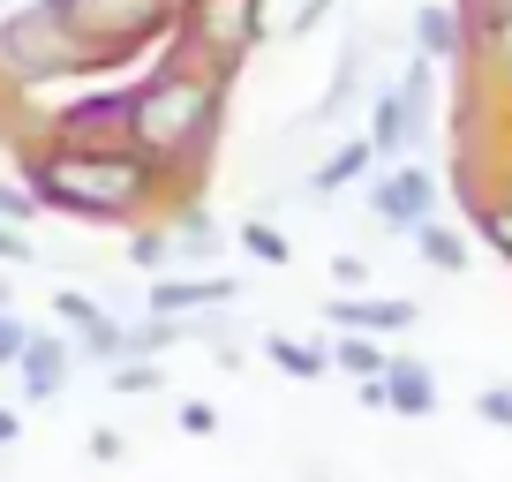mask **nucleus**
<instances>
[{
  "label": "nucleus",
  "instance_id": "nucleus-22",
  "mask_svg": "<svg viewBox=\"0 0 512 482\" xmlns=\"http://www.w3.org/2000/svg\"><path fill=\"white\" fill-rule=\"evenodd\" d=\"M23 347H31V332H23L16 317H0V370H8V362H23Z\"/></svg>",
  "mask_w": 512,
  "mask_h": 482
},
{
  "label": "nucleus",
  "instance_id": "nucleus-13",
  "mask_svg": "<svg viewBox=\"0 0 512 482\" xmlns=\"http://www.w3.org/2000/svg\"><path fill=\"white\" fill-rule=\"evenodd\" d=\"M128 113H136V91H128V98H98V106H76V113H61V129L76 136V144H91V136H113V129H128Z\"/></svg>",
  "mask_w": 512,
  "mask_h": 482
},
{
  "label": "nucleus",
  "instance_id": "nucleus-19",
  "mask_svg": "<svg viewBox=\"0 0 512 482\" xmlns=\"http://www.w3.org/2000/svg\"><path fill=\"white\" fill-rule=\"evenodd\" d=\"M241 241H249V257H256V264H294V241L279 234L272 219H249V226H241Z\"/></svg>",
  "mask_w": 512,
  "mask_h": 482
},
{
  "label": "nucleus",
  "instance_id": "nucleus-20",
  "mask_svg": "<svg viewBox=\"0 0 512 482\" xmlns=\"http://www.w3.org/2000/svg\"><path fill=\"white\" fill-rule=\"evenodd\" d=\"M482 241H497V257L512 264V204H497V211H482Z\"/></svg>",
  "mask_w": 512,
  "mask_h": 482
},
{
  "label": "nucleus",
  "instance_id": "nucleus-25",
  "mask_svg": "<svg viewBox=\"0 0 512 482\" xmlns=\"http://www.w3.org/2000/svg\"><path fill=\"white\" fill-rule=\"evenodd\" d=\"M332 8H339V0H302V16H294V23H287V31H294V38H302V31H317V23H324V16H332Z\"/></svg>",
  "mask_w": 512,
  "mask_h": 482
},
{
  "label": "nucleus",
  "instance_id": "nucleus-29",
  "mask_svg": "<svg viewBox=\"0 0 512 482\" xmlns=\"http://www.w3.org/2000/svg\"><path fill=\"white\" fill-rule=\"evenodd\" d=\"M332 279L339 287H362V257H332Z\"/></svg>",
  "mask_w": 512,
  "mask_h": 482
},
{
  "label": "nucleus",
  "instance_id": "nucleus-16",
  "mask_svg": "<svg viewBox=\"0 0 512 482\" xmlns=\"http://www.w3.org/2000/svg\"><path fill=\"white\" fill-rule=\"evenodd\" d=\"M415 249L437 264V272H467V241L445 234V226H415Z\"/></svg>",
  "mask_w": 512,
  "mask_h": 482
},
{
  "label": "nucleus",
  "instance_id": "nucleus-8",
  "mask_svg": "<svg viewBox=\"0 0 512 482\" xmlns=\"http://www.w3.org/2000/svg\"><path fill=\"white\" fill-rule=\"evenodd\" d=\"M211 302H234V279H159L151 287V317H189V309H211Z\"/></svg>",
  "mask_w": 512,
  "mask_h": 482
},
{
  "label": "nucleus",
  "instance_id": "nucleus-21",
  "mask_svg": "<svg viewBox=\"0 0 512 482\" xmlns=\"http://www.w3.org/2000/svg\"><path fill=\"white\" fill-rule=\"evenodd\" d=\"M475 407H482V422H490V430H512V385H490Z\"/></svg>",
  "mask_w": 512,
  "mask_h": 482
},
{
  "label": "nucleus",
  "instance_id": "nucleus-3",
  "mask_svg": "<svg viewBox=\"0 0 512 482\" xmlns=\"http://www.w3.org/2000/svg\"><path fill=\"white\" fill-rule=\"evenodd\" d=\"M0 53H8V68H23V76H53V68H98V53L83 46L61 16H53V0L8 23V31H0Z\"/></svg>",
  "mask_w": 512,
  "mask_h": 482
},
{
  "label": "nucleus",
  "instance_id": "nucleus-7",
  "mask_svg": "<svg viewBox=\"0 0 512 482\" xmlns=\"http://www.w3.org/2000/svg\"><path fill=\"white\" fill-rule=\"evenodd\" d=\"M415 113H422V106L400 91V83H392V91L377 98V129H369V151H377V159H400V151L415 144V129H422Z\"/></svg>",
  "mask_w": 512,
  "mask_h": 482
},
{
  "label": "nucleus",
  "instance_id": "nucleus-31",
  "mask_svg": "<svg viewBox=\"0 0 512 482\" xmlns=\"http://www.w3.org/2000/svg\"><path fill=\"white\" fill-rule=\"evenodd\" d=\"M16 430H23V415H16V407H0V445H8Z\"/></svg>",
  "mask_w": 512,
  "mask_h": 482
},
{
  "label": "nucleus",
  "instance_id": "nucleus-9",
  "mask_svg": "<svg viewBox=\"0 0 512 482\" xmlns=\"http://www.w3.org/2000/svg\"><path fill=\"white\" fill-rule=\"evenodd\" d=\"M324 317H332L339 332H415L422 309L415 302H332Z\"/></svg>",
  "mask_w": 512,
  "mask_h": 482
},
{
  "label": "nucleus",
  "instance_id": "nucleus-24",
  "mask_svg": "<svg viewBox=\"0 0 512 482\" xmlns=\"http://www.w3.org/2000/svg\"><path fill=\"white\" fill-rule=\"evenodd\" d=\"M181 430H189V437H211V430H219V415H211L204 400H189V407H181Z\"/></svg>",
  "mask_w": 512,
  "mask_h": 482
},
{
  "label": "nucleus",
  "instance_id": "nucleus-4",
  "mask_svg": "<svg viewBox=\"0 0 512 482\" xmlns=\"http://www.w3.org/2000/svg\"><path fill=\"white\" fill-rule=\"evenodd\" d=\"M53 16H61L91 53H106V46H136V38L159 31L166 0H53Z\"/></svg>",
  "mask_w": 512,
  "mask_h": 482
},
{
  "label": "nucleus",
  "instance_id": "nucleus-28",
  "mask_svg": "<svg viewBox=\"0 0 512 482\" xmlns=\"http://www.w3.org/2000/svg\"><path fill=\"white\" fill-rule=\"evenodd\" d=\"M0 264H31V241H16L8 226H0Z\"/></svg>",
  "mask_w": 512,
  "mask_h": 482
},
{
  "label": "nucleus",
  "instance_id": "nucleus-10",
  "mask_svg": "<svg viewBox=\"0 0 512 482\" xmlns=\"http://www.w3.org/2000/svg\"><path fill=\"white\" fill-rule=\"evenodd\" d=\"M384 400L400 407V415L422 422V415H437V377L422 370L415 354H407V362H392V370H384Z\"/></svg>",
  "mask_w": 512,
  "mask_h": 482
},
{
  "label": "nucleus",
  "instance_id": "nucleus-6",
  "mask_svg": "<svg viewBox=\"0 0 512 482\" xmlns=\"http://www.w3.org/2000/svg\"><path fill=\"white\" fill-rule=\"evenodd\" d=\"M430 204H437V181L422 174V166H400V174L377 181V211L392 226H430Z\"/></svg>",
  "mask_w": 512,
  "mask_h": 482
},
{
  "label": "nucleus",
  "instance_id": "nucleus-26",
  "mask_svg": "<svg viewBox=\"0 0 512 482\" xmlns=\"http://www.w3.org/2000/svg\"><path fill=\"white\" fill-rule=\"evenodd\" d=\"M113 385H121V392H151V385H159V370H144V362H136V370H113Z\"/></svg>",
  "mask_w": 512,
  "mask_h": 482
},
{
  "label": "nucleus",
  "instance_id": "nucleus-11",
  "mask_svg": "<svg viewBox=\"0 0 512 482\" xmlns=\"http://www.w3.org/2000/svg\"><path fill=\"white\" fill-rule=\"evenodd\" d=\"M61 385H68V347L61 339H31V347H23V392H31V400H53Z\"/></svg>",
  "mask_w": 512,
  "mask_h": 482
},
{
  "label": "nucleus",
  "instance_id": "nucleus-12",
  "mask_svg": "<svg viewBox=\"0 0 512 482\" xmlns=\"http://www.w3.org/2000/svg\"><path fill=\"white\" fill-rule=\"evenodd\" d=\"M53 309H61V324H76V332H83V347H91V354H121V347H128V332H121L113 317H98L83 294H61Z\"/></svg>",
  "mask_w": 512,
  "mask_h": 482
},
{
  "label": "nucleus",
  "instance_id": "nucleus-30",
  "mask_svg": "<svg viewBox=\"0 0 512 482\" xmlns=\"http://www.w3.org/2000/svg\"><path fill=\"white\" fill-rule=\"evenodd\" d=\"M475 8H482V23H505L512 16V0H475Z\"/></svg>",
  "mask_w": 512,
  "mask_h": 482
},
{
  "label": "nucleus",
  "instance_id": "nucleus-2",
  "mask_svg": "<svg viewBox=\"0 0 512 482\" xmlns=\"http://www.w3.org/2000/svg\"><path fill=\"white\" fill-rule=\"evenodd\" d=\"M31 181H38V204L83 211V219H121V211L151 189V166L128 159V151H61V159H46Z\"/></svg>",
  "mask_w": 512,
  "mask_h": 482
},
{
  "label": "nucleus",
  "instance_id": "nucleus-17",
  "mask_svg": "<svg viewBox=\"0 0 512 482\" xmlns=\"http://www.w3.org/2000/svg\"><path fill=\"white\" fill-rule=\"evenodd\" d=\"M264 354H272V362H279V370H287V377H302V385H309V377H324V362H332V354L302 347V339H287V332H279V339H272V347H264Z\"/></svg>",
  "mask_w": 512,
  "mask_h": 482
},
{
  "label": "nucleus",
  "instance_id": "nucleus-5",
  "mask_svg": "<svg viewBox=\"0 0 512 482\" xmlns=\"http://www.w3.org/2000/svg\"><path fill=\"white\" fill-rule=\"evenodd\" d=\"M189 31H204L211 53H219V68L234 76V61L249 53V38H256V0H196Z\"/></svg>",
  "mask_w": 512,
  "mask_h": 482
},
{
  "label": "nucleus",
  "instance_id": "nucleus-14",
  "mask_svg": "<svg viewBox=\"0 0 512 482\" xmlns=\"http://www.w3.org/2000/svg\"><path fill=\"white\" fill-rule=\"evenodd\" d=\"M369 159H377V151H369V136H362V144H347V151H332V159L317 166V181H309V196H339L347 181L369 174Z\"/></svg>",
  "mask_w": 512,
  "mask_h": 482
},
{
  "label": "nucleus",
  "instance_id": "nucleus-18",
  "mask_svg": "<svg viewBox=\"0 0 512 482\" xmlns=\"http://www.w3.org/2000/svg\"><path fill=\"white\" fill-rule=\"evenodd\" d=\"M415 38L437 53V61H452V53H460V23H452V8H422V16H415Z\"/></svg>",
  "mask_w": 512,
  "mask_h": 482
},
{
  "label": "nucleus",
  "instance_id": "nucleus-1",
  "mask_svg": "<svg viewBox=\"0 0 512 482\" xmlns=\"http://www.w3.org/2000/svg\"><path fill=\"white\" fill-rule=\"evenodd\" d=\"M211 121H219V83L189 76V68H166L136 91V113H128V136L151 151V159H189V151L211 144Z\"/></svg>",
  "mask_w": 512,
  "mask_h": 482
},
{
  "label": "nucleus",
  "instance_id": "nucleus-23",
  "mask_svg": "<svg viewBox=\"0 0 512 482\" xmlns=\"http://www.w3.org/2000/svg\"><path fill=\"white\" fill-rule=\"evenodd\" d=\"M128 257L144 264V272H159V264H166V234H144V241H128Z\"/></svg>",
  "mask_w": 512,
  "mask_h": 482
},
{
  "label": "nucleus",
  "instance_id": "nucleus-15",
  "mask_svg": "<svg viewBox=\"0 0 512 482\" xmlns=\"http://www.w3.org/2000/svg\"><path fill=\"white\" fill-rule=\"evenodd\" d=\"M332 362H339V370H347V377H362V385H377V377H384V370H392V362H384V354H377V347H369V339H362V332H339V347H332Z\"/></svg>",
  "mask_w": 512,
  "mask_h": 482
},
{
  "label": "nucleus",
  "instance_id": "nucleus-27",
  "mask_svg": "<svg viewBox=\"0 0 512 482\" xmlns=\"http://www.w3.org/2000/svg\"><path fill=\"white\" fill-rule=\"evenodd\" d=\"M0 219H31V196L8 189V181H0Z\"/></svg>",
  "mask_w": 512,
  "mask_h": 482
}]
</instances>
